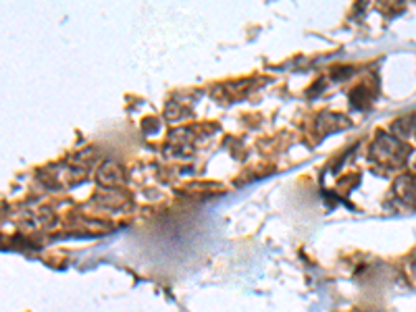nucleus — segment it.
Returning a JSON list of instances; mask_svg holds the SVG:
<instances>
[{"instance_id":"nucleus-3","label":"nucleus","mask_w":416,"mask_h":312,"mask_svg":"<svg viewBox=\"0 0 416 312\" xmlns=\"http://www.w3.org/2000/svg\"><path fill=\"white\" fill-rule=\"evenodd\" d=\"M391 129L398 133V135H410L412 131H416V119L415 117H402L400 121L391 125Z\"/></svg>"},{"instance_id":"nucleus-2","label":"nucleus","mask_w":416,"mask_h":312,"mask_svg":"<svg viewBox=\"0 0 416 312\" xmlns=\"http://www.w3.org/2000/svg\"><path fill=\"white\" fill-rule=\"evenodd\" d=\"M396 194L406 204H416V177L415 175H402L396 179Z\"/></svg>"},{"instance_id":"nucleus-1","label":"nucleus","mask_w":416,"mask_h":312,"mask_svg":"<svg viewBox=\"0 0 416 312\" xmlns=\"http://www.w3.org/2000/svg\"><path fill=\"white\" fill-rule=\"evenodd\" d=\"M373 156L385 165H400L408 156V150L396 135H379L373 144Z\"/></svg>"},{"instance_id":"nucleus-6","label":"nucleus","mask_w":416,"mask_h":312,"mask_svg":"<svg viewBox=\"0 0 416 312\" xmlns=\"http://www.w3.org/2000/svg\"><path fill=\"white\" fill-rule=\"evenodd\" d=\"M415 133H416V131H415Z\"/></svg>"},{"instance_id":"nucleus-4","label":"nucleus","mask_w":416,"mask_h":312,"mask_svg":"<svg viewBox=\"0 0 416 312\" xmlns=\"http://www.w3.org/2000/svg\"><path fill=\"white\" fill-rule=\"evenodd\" d=\"M109 179H121V171L115 167V165H105L100 169V182H107Z\"/></svg>"},{"instance_id":"nucleus-5","label":"nucleus","mask_w":416,"mask_h":312,"mask_svg":"<svg viewBox=\"0 0 416 312\" xmlns=\"http://www.w3.org/2000/svg\"><path fill=\"white\" fill-rule=\"evenodd\" d=\"M412 269H415V273H416V260H415V264H412Z\"/></svg>"}]
</instances>
